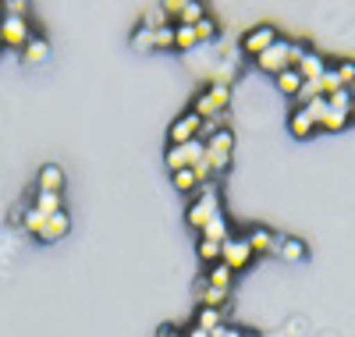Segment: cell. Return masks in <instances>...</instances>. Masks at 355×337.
Returning <instances> with one entry per match:
<instances>
[{
  "instance_id": "1",
  "label": "cell",
  "mask_w": 355,
  "mask_h": 337,
  "mask_svg": "<svg viewBox=\"0 0 355 337\" xmlns=\"http://www.w3.org/2000/svg\"><path fill=\"white\" fill-rule=\"evenodd\" d=\"M220 213H224L220 189H217V185H206V189H199V196H196V199H189V209H185V224H189L196 234H202V227L210 224L214 217H220Z\"/></svg>"
},
{
  "instance_id": "2",
  "label": "cell",
  "mask_w": 355,
  "mask_h": 337,
  "mask_svg": "<svg viewBox=\"0 0 355 337\" xmlns=\"http://www.w3.org/2000/svg\"><path fill=\"white\" fill-rule=\"evenodd\" d=\"M227 103H231V78H214L192 100V114H199L202 121H214V117L227 114Z\"/></svg>"
},
{
  "instance_id": "3",
  "label": "cell",
  "mask_w": 355,
  "mask_h": 337,
  "mask_svg": "<svg viewBox=\"0 0 355 337\" xmlns=\"http://www.w3.org/2000/svg\"><path fill=\"white\" fill-rule=\"evenodd\" d=\"M33 21H28L25 15H4L0 11V40H4L8 50H25L28 43H33Z\"/></svg>"
},
{
  "instance_id": "4",
  "label": "cell",
  "mask_w": 355,
  "mask_h": 337,
  "mask_svg": "<svg viewBox=\"0 0 355 337\" xmlns=\"http://www.w3.org/2000/svg\"><path fill=\"white\" fill-rule=\"evenodd\" d=\"M202 157H206V142L196 139V142H189V146H167L164 164H167L171 174H178V171H192Z\"/></svg>"
},
{
  "instance_id": "5",
  "label": "cell",
  "mask_w": 355,
  "mask_h": 337,
  "mask_svg": "<svg viewBox=\"0 0 355 337\" xmlns=\"http://www.w3.org/2000/svg\"><path fill=\"white\" fill-rule=\"evenodd\" d=\"M231 157H234V132L231 128L206 139V160H210L214 174H224L231 167Z\"/></svg>"
},
{
  "instance_id": "6",
  "label": "cell",
  "mask_w": 355,
  "mask_h": 337,
  "mask_svg": "<svg viewBox=\"0 0 355 337\" xmlns=\"http://www.w3.org/2000/svg\"><path fill=\"white\" fill-rule=\"evenodd\" d=\"M277 40H281V33H277V28H274L270 21H259V25H252L249 33L242 36V53L256 60V57H263L266 50H270Z\"/></svg>"
},
{
  "instance_id": "7",
  "label": "cell",
  "mask_w": 355,
  "mask_h": 337,
  "mask_svg": "<svg viewBox=\"0 0 355 337\" xmlns=\"http://www.w3.org/2000/svg\"><path fill=\"white\" fill-rule=\"evenodd\" d=\"M196 139H202V117H199V114L185 110L182 117L171 121V128H167V146H189V142H196Z\"/></svg>"
},
{
  "instance_id": "8",
  "label": "cell",
  "mask_w": 355,
  "mask_h": 337,
  "mask_svg": "<svg viewBox=\"0 0 355 337\" xmlns=\"http://www.w3.org/2000/svg\"><path fill=\"white\" fill-rule=\"evenodd\" d=\"M252 259H256V252L249 249L245 234H242V238H234V234H231V238L224 241V256H220V263H227L234 273H239V270H249Z\"/></svg>"
},
{
  "instance_id": "9",
  "label": "cell",
  "mask_w": 355,
  "mask_h": 337,
  "mask_svg": "<svg viewBox=\"0 0 355 337\" xmlns=\"http://www.w3.org/2000/svg\"><path fill=\"white\" fill-rule=\"evenodd\" d=\"M288 46H291V40H277L263 57H256V68L266 71V75H274V78H277L281 71H291V64H288Z\"/></svg>"
},
{
  "instance_id": "10",
  "label": "cell",
  "mask_w": 355,
  "mask_h": 337,
  "mask_svg": "<svg viewBox=\"0 0 355 337\" xmlns=\"http://www.w3.org/2000/svg\"><path fill=\"white\" fill-rule=\"evenodd\" d=\"M171 8V21L174 25H199L202 18H210V11H206V4H196V0H174Z\"/></svg>"
},
{
  "instance_id": "11",
  "label": "cell",
  "mask_w": 355,
  "mask_h": 337,
  "mask_svg": "<svg viewBox=\"0 0 355 337\" xmlns=\"http://www.w3.org/2000/svg\"><path fill=\"white\" fill-rule=\"evenodd\" d=\"M36 189L46 196H64V171L61 164H43L36 174Z\"/></svg>"
},
{
  "instance_id": "12",
  "label": "cell",
  "mask_w": 355,
  "mask_h": 337,
  "mask_svg": "<svg viewBox=\"0 0 355 337\" xmlns=\"http://www.w3.org/2000/svg\"><path fill=\"white\" fill-rule=\"evenodd\" d=\"M277 259L284 263H302L309 256V245L302 238H295V234H277V249H274Z\"/></svg>"
},
{
  "instance_id": "13",
  "label": "cell",
  "mask_w": 355,
  "mask_h": 337,
  "mask_svg": "<svg viewBox=\"0 0 355 337\" xmlns=\"http://www.w3.org/2000/svg\"><path fill=\"white\" fill-rule=\"evenodd\" d=\"M245 241H249V249L256 252V259L259 256H274V249H277V234L270 227H252L245 234Z\"/></svg>"
},
{
  "instance_id": "14",
  "label": "cell",
  "mask_w": 355,
  "mask_h": 337,
  "mask_svg": "<svg viewBox=\"0 0 355 337\" xmlns=\"http://www.w3.org/2000/svg\"><path fill=\"white\" fill-rule=\"evenodd\" d=\"M199 281L210 284V288H217V291H231V288H234V270H231L227 263H214V266H206V273H202Z\"/></svg>"
},
{
  "instance_id": "15",
  "label": "cell",
  "mask_w": 355,
  "mask_h": 337,
  "mask_svg": "<svg viewBox=\"0 0 355 337\" xmlns=\"http://www.w3.org/2000/svg\"><path fill=\"white\" fill-rule=\"evenodd\" d=\"M71 231V217H68V209H61V213H53V217H46V224H43V231H40V241H61L64 234Z\"/></svg>"
},
{
  "instance_id": "16",
  "label": "cell",
  "mask_w": 355,
  "mask_h": 337,
  "mask_svg": "<svg viewBox=\"0 0 355 337\" xmlns=\"http://www.w3.org/2000/svg\"><path fill=\"white\" fill-rule=\"evenodd\" d=\"M288 132H291L295 139H309V135H316L320 128H316V121H313L302 107H291V114H288Z\"/></svg>"
},
{
  "instance_id": "17",
  "label": "cell",
  "mask_w": 355,
  "mask_h": 337,
  "mask_svg": "<svg viewBox=\"0 0 355 337\" xmlns=\"http://www.w3.org/2000/svg\"><path fill=\"white\" fill-rule=\"evenodd\" d=\"M139 25H146V28H153V33H160V28L174 25V21H171V8H167V4H146Z\"/></svg>"
},
{
  "instance_id": "18",
  "label": "cell",
  "mask_w": 355,
  "mask_h": 337,
  "mask_svg": "<svg viewBox=\"0 0 355 337\" xmlns=\"http://www.w3.org/2000/svg\"><path fill=\"white\" fill-rule=\"evenodd\" d=\"M46 57H50V43H46V36H33V43L21 50V64H25V68H36V64H43Z\"/></svg>"
},
{
  "instance_id": "19",
  "label": "cell",
  "mask_w": 355,
  "mask_h": 337,
  "mask_svg": "<svg viewBox=\"0 0 355 337\" xmlns=\"http://www.w3.org/2000/svg\"><path fill=\"white\" fill-rule=\"evenodd\" d=\"M227 295H231V291H217V288L202 284V281L196 284V298H199V309H224Z\"/></svg>"
},
{
  "instance_id": "20",
  "label": "cell",
  "mask_w": 355,
  "mask_h": 337,
  "mask_svg": "<svg viewBox=\"0 0 355 337\" xmlns=\"http://www.w3.org/2000/svg\"><path fill=\"white\" fill-rule=\"evenodd\" d=\"M331 64H327V60H323L316 50H309V57L302 60V64H299V75H302V82H320L323 78V71H327Z\"/></svg>"
},
{
  "instance_id": "21",
  "label": "cell",
  "mask_w": 355,
  "mask_h": 337,
  "mask_svg": "<svg viewBox=\"0 0 355 337\" xmlns=\"http://www.w3.org/2000/svg\"><path fill=\"white\" fill-rule=\"evenodd\" d=\"M192 323L202 327V330H210V334H217L220 327H227V313L224 309H196V320Z\"/></svg>"
},
{
  "instance_id": "22",
  "label": "cell",
  "mask_w": 355,
  "mask_h": 337,
  "mask_svg": "<svg viewBox=\"0 0 355 337\" xmlns=\"http://www.w3.org/2000/svg\"><path fill=\"white\" fill-rule=\"evenodd\" d=\"M274 85H277V93H281V96L295 100V96L302 93V85H306V82H302V75H299V71H281V75L274 78Z\"/></svg>"
},
{
  "instance_id": "23",
  "label": "cell",
  "mask_w": 355,
  "mask_h": 337,
  "mask_svg": "<svg viewBox=\"0 0 355 337\" xmlns=\"http://www.w3.org/2000/svg\"><path fill=\"white\" fill-rule=\"evenodd\" d=\"M171 185H174V192H182V196H199V178H196V171H178V174H171Z\"/></svg>"
},
{
  "instance_id": "24",
  "label": "cell",
  "mask_w": 355,
  "mask_h": 337,
  "mask_svg": "<svg viewBox=\"0 0 355 337\" xmlns=\"http://www.w3.org/2000/svg\"><path fill=\"white\" fill-rule=\"evenodd\" d=\"M196 46H199L196 25H174V50L185 53V50H196Z\"/></svg>"
},
{
  "instance_id": "25",
  "label": "cell",
  "mask_w": 355,
  "mask_h": 337,
  "mask_svg": "<svg viewBox=\"0 0 355 337\" xmlns=\"http://www.w3.org/2000/svg\"><path fill=\"white\" fill-rule=\"evenodd\" d=\"M199 238H206V241H217V245H224V241L231 238V231H227V217H224V213H220V217H214L210 224H206Z\"/></svg>"
},
{
  "instance_id": "26",
  "label": "cell",
  "mask_w": 355,
  "mask_h": 337,
  "mask_svg": "<svg viewBox=\"0 0 355 337\" xmlns=\"http://www.w3.org/2000/svg\"><path fill=\"white\" fill-rule=\"evenodd\" d=\"M196 252H199V263H202V266H214V263H220V256H224V245L199 238V241H196Z\"/></svg>"
},
{
  "instance_id": "27",
  "label": "cell",
  "mask_w": 355,
  "mask_h": 337,
  "mask_svg": "<svg viewBox=\"0 0 355 337\" xmlns=\"http://www.w3.org/2000/svg\"><path fill=\"white\" fill-rule=\"evenodd\" d=\"M33 209H40L43 217H53V213H61V209H64V196H46V192H36Z\"/></svg>"
},
{
  "instance_id": "28",
  "label": "cell",
  "mask_w": 355,
  "mask_h": 337,
  "mask_svg": "<svg viewBox=\"0 0 355 337\" xmlns=\"http://www.w3.org/2000/svg\"><path fill=\"white\" fill-rule=\"evenodd\" d=\"M153 40H157V33H153V28H146V25H135V28H132V36H128L132 50H142V53H150V50H153Z\"/></svg>"
},
{
  "instance_id": "29",
  "label": "cell",
  "mask_w": 355,
  "mask_h": 337,
  "mask_svg": "<svg viewBox=\"0 0 355 337\" xmlns=\"http://www.w3.org/2000/svg\"><path fill=\"white\" fill-rule=\"evenodd\" d=\"M352 125V114H338V110H327V117L320 121V132H341Z\"/></svg>"
},
{
  "instance_id": "30",
  "label": "cell",
  "mask_w": 355,
  "mask_h": 337,
  "mask_svg": "<svg viewBox=\"0 0 355 337\" xmlns=\"http://www.w3.org/2000/svg\"><path fill=\"white\" fill-rule=\"evenodd\" d=\"M331 68L338 71V78H341V85H345V89H352V85H355V60H352V57H341L338 64H331Z\"/></svg>"
},
{
  "instance_id": "31",
  "label": "cell",
  "mask_w": 355,
  "mask_h": 337,
  "mask_svg": "<svg viewBox=\"0 0 355 337\" xmlns=\"http://www.w3.org/2000/svg\"><path fill=\"white\" fill-rule=\"evenodd\" d=\"M341 89H345V85H341V78H338V71H334V68L323 71V78H320V93H323V96L331 100L334 93H341Z\"/></svg>"
},
{
  "instance_id": "32",
  "label": "cell",
  "mask_w": 355,
  "mask_h": 337,
  "mask_svg": "<svg viewBox=\"0 0 355 337\" xmlns=\"http://www.w3.org/2000/svg\"><path fill=\"white\" fill-rule=\"evenodd\" d=\"M43 224H46V217H43L40 209H33V206H28V209H25V224H21V231H28V234H33V238H40Z\"/></svg>"
},
{
  "instance_id": "33",
  "label": "cell",
  "mask_w": 355,
  "mask_h": 337,
  "mask_svg": "<svg viewBox=\"0 0 355 337\" xmlns=\"http://www.w3.org/2000/svg\"><path fill=\"white\" fill-rule=\"evenodd\" d=\"M217 18H202L199 25H196V36H199V43H210V40H217Z\"/></svg>"
},
{
  "instance_id": "34",
  "label": "cell",
  "mask_w": 355,
  "mask_h": 337,
  "mask_svg": "<svg viewBox=\"0 0 355 337\" xmlns=\"http://www.w3.org/2000/svg\"><path fill=\"white\" fill-rule=\"evenodd\" d=\"M302 110H306V114H309V117L316 121V128H320V121H323V117H327V110H331V103H327V96H316V100H313L309 107H302Z\"/></svg>"
},
{
  "instance_id": "35",
  "label": "cell",
  "mask_w": 355,
  "mask_h": 337,
  "mask_svg": "<svg viewBox=\"0 0 355 337\" xmlns=\"http://www.w3.org/2000/svg\"><path fill=\"white\" fill-rule=\"evenodd\" d=\"M153 50H174V25L160 28L157 40H153Z\"/></svg>"
},
{
  "instance_id": "36",
  "label": "cell",
  "mask_w": 355,
  "mask_h": 337,
  "mask_svg": "<svg viewBox=\"0 0 355 337\" xmlns=\"http://www.w3.org/2000/svg\"><path fill=\"white\" fill-rule=\"evenodd\" d=\"M4 15H25L28 18V4H18V0H8V4H0Z\"/></svg>"
},
{
  "instance_id": "37",
  "label": "cell",
  "mask_w": 355,
  "mask_h": 337,
  "mask_svg": "<svg viewBox=\"0 0 355 337\" xmlns=\"http://www.w3.org/2000/svg\"><path fill=\"white\" fill-rule=\"evenodd\" d=\"M214 337H245V330H242V327H231V323H227V327H220V330H217Z\"/></svg>"
},
{
  "instance_id": "38",
  "label": "cell",
  "mask_w": 355,
  "mask_h": 337,
  "mask_svg": "<svg viewBox=\"0 0 355 337\" xmlns=\"http://www.w3.org/2000/svg\"><path fill=\"white\" fill-rule=\"evenodd\" d=\"M157 337H185V330H178V327H171V323H164V327L157 330Z\"/></svg>"
},
{
  "instance_id": "39",
  "label": "cell",
  "mask_w": 355,
  "mask_h": 337,
  "mask_svg": "<svg viewBox=\"0 0 355 337\" xmlns=\"http://www.w3.org/2000/svg\"><path fill=\"white\" fill-rule=\"evenodd\" d=\"M185 337H214V334H210V330H202V327H196V323H192V327L185 330Z\"/></svg>"
},
{
  "instance_id": "40",
  "label": "cell",
  "mask_w": 355,
  "mask_h": 337,
  "mask_svg": "<svg viewBox=\"0 0 355 337\" xmlns=\"http://www.w3.org/2000/svg\"><path fill=\"white\" fill-rule=\"evenodd\" d=\"M352 121H355V100H352Z\"/></svg>"
},
{
  "instance_id": "41",
  "label": "cell",
  "mask_w": 355,
  "mask_h": 337,
  "mask_svg": "<svg viewBox=\"0 0 355 337\" xmlns=\"http://www.w3.org/2000/svg\"><path fill=\"white\" fill-rule=\"evenodd\" d=\"M348 93H352V100H355V85H352V89H348Z\"/></svg>"
},
{
  "instance_id": "42",
  "label": "cell",
  "mask_w": 355,
  "mask_h": 337,
  "mask_svg": "<svg viewBox=\"0 0 355 337\" xmlns=\"http://www.w3.org/2000/svg\"><path fill=\"white\" fill-rule=\"evenodd\" d=\"M245 337H259V334H249V330H245Z\"/></svg>"
},
{
  "instance_id": "43",
  "label": "cell",
  "mask_w": 355,
  "mask_h": 337,
  "mask_svg": "<svg viewBox=\"0 0 355 337\" xmlns=\"http://www.w3.org/2000/svg\"><path fill=\"white\" fill-rule=\"evenodd\" d=\"M0 46H4V40H0Z\"/></svg>"
}]
</instances>
